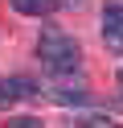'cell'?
I'll list each match as a JSON object with an SVG mask.
<instances>
[{"label":"cell","instance_id":"277c9868","mask_svg":"<svg viewBox=\"0 0 123 128\" xmlns=\"http://www.w3.org/2000/svg\"><path fill=\"white\" fill-rule=\"evenodd\" d=\"M12 8L25 12V17H45V12L57 8V0H12Z\"/></svg>","mask_w":123,"mask_h":128},{"label":"cell","instance_id":"7a4b0ae2","mask_svg":"<svg viewBox=\"0 0 123 128\" xmlns=\"http://www.w3.org/2000/svg\"><path fill=\"white\" fill-rule=\"evenodd\" d=\"M29 95H37L29 78H4L0 83V108H12L16 99H29Z\"/></svg>","mask_w":123,"mask_h":128},{"label":"cell","instance_id":"5b68a950","mask_svg":"<svg viewBox=\"0 0 123 128\" xmlns=\"http://www.w3.org/2000/svg\"><path fill=\"white\" fill-rule=\"evenodd\" d=\"M82 128H123V124H115V120H86Z\"/></svg>","mask_w":123,"mask_h":128},{"label":"cell","instance_id":"52a82bcc","mask_svg":"<svg viewBox=\"0 0 123 128\" xmlns=\"http://www.w3.org/2000/svg\"><path fill=\"white\" fill-rule=\"evenodd\" d=\"M119 83H123V74H119Z\"/></svg>","mask_w":123,"mask_h":128},{"label":"cell","instance_id":"3957f363","mask_svg":"<svg viewBox=\"0 0 123 128\" xmlns=\"http://www.w3.org/2000/svg\"><path fill=\"white\" fill-rule=\"evenodd\" d=\"M103 33L107 37H123V4L119 0H107L103 4Z\"/></svg>","mask_w":123,"mask_h":128},{"label":"cell","instance_id":"8992f818","mask_svg":"<svg viewBox=\"0 0 123 128\" xmlns=\"http://www.w3.org/2000/svg\"><path fill=\"white\" fill-rule=\"evenodd\" d=\"M12 128H45V124H41V120H33V116H25V120H16Z\"/></svg>","mask_w":123,"mask_h":128},{"label":"cell","instance_id":"6da1fadb","mask_svg":"<svg viewBox=\"0 0 123 128\" xmlns=\"http://www.w3.org/2000/svg\"><path fill=\"white\" fill-rule=\"evenodd\" d=\"M37 58L45 62L49 74H70V70H78L82 54H78V42L66 33H57V29H45L37 42Z\"/></svg>","mask_w":123,"mask_h":128}]
</instances>
